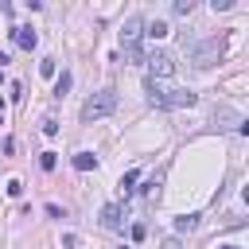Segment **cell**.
Masks as SVG:
<instances>
[{
  "mask_svg": "<svg viewBox=\"0 0 249 249\" xmlns=\"http://www.w3.org/2000/svg\"><path fill=\"white\" fill-rule=\"evenodd\" d=\"M148 97H152L156 109H191L198 101L191 89H160L156 82H148Z\"/></svg>",
  "mask_w": 249,
  "mask_h": 249,
  "instance_id": "6da1fadb",
  "label": "cell"
},
{
  "mask_svg": "<svg viewBox=\"0 0 249 249\" xmlns=\"http://www.w3.org/2000/svg\"><path fill=\"white\" fill-rule=\"evenodd\" d=\"M140 35H148V31H144V19H140V16H128V19L121 23V47H124V54H128L132 62H140Z\"/></svg>",
  "mask_w": 249,
  "mask_h": 249,
  "instance_id": "7a4b0ae2",
  "label": "cell"
},
{
  "mask_svg": "<svg viewBox=\"0 0 249 249\" xmlns=\"http://www.w3.org/2000/svg\"><path fill=\"white\" fill-rule=\"evenodd\" d=\"M113 109H117V93H113V89H97V93H89V97H86V105H82V121L109 117Z\"/></svg>",
  "mask_w": 249,
  "mask_h": 249,
  "instance_id": "3957f363",
  "label": "cell"
},
{
  "mask_svg": "<svg viewBox=\"0 0 249 249\" xmlns=\"http://www.w3.org/2000/svg\"><path fill=\"white\" fill-rule=\"evenodd\" d=\"M218 54H222V39L214 35V39H206V43H198V47H195L191 62H195L198 70H206V66H214V62H218Z\"/></svg>",
  "mask_w": 249,
  "mask_h": 249,
  "instance_id": "277c9868",
  "label": "cell"
},
{
  "mask_svg": "<svg viewBox=\"0 0 249 249\" xmlns=\"http://www.w3.org/2000/svg\"><path fill=\"white\" fill-rule=\"evenodd\" d=\"M148 70H152V82L156 78H171L175 74V54L171 51H152L148 54Z\"/></svg>",
  "mask_w": 249,
  "mask_h": 249,
  "instance_id": "5b68a950",
  "label": "cell"
},
{
  "mask_svg": "<svg viewBox=\"0 0 249 249\" xmlns=\"http://www.w3.org/2000/svg\"><path fill=\"white\" fill-rule=\"evenodd\" d=\"M12 43L23 47V51H35V47H39V35H35L31 27H12Z\"/></svg>",
  "mask_w": 249,
  "mask_h": 249,
  "instance_id": "8992f818",
  "label": "cell"
},
{
  "mask_svg": "<svg viewBox=\"0 0 249 249\" xmlns=\"http://www.w3.org/2000/svg\"><path fill=\"white\" fill-rule=\"evenodd\" d=\"M101 226H105V230H117V226H121V202L101 206Z\"/></svg>",
  "mask_w": 249,
  "mask_h": 249,
  "instance_id": "52a82bcc",
  "label": "cell"
},
{
  "mask_svg": "<svg viewBox=\"0 0 249 249\" xmlns=\"http://www.w3.org/2000/svg\"><path fill=\"white\" fill-rule=\"evenodd\" d=\"M70 163H74V171H93V167H97V156H93V152H74Z\"/></svg>",
  "mask_w": 249,
  "mask_h": 249,
  "instance_id": "ba28073f",
  "label": "cell"
},
{
  "mask_svg": "<svg viewBox=\"0 0 249 249\" xmlns=\"http://www.w3.org/2000/svg\"><path fill=\"white\" fill-rule=\"evenodd\" d=\"M198 226V214H183V218H175V233H191Z\"/></svg>",
  "mask_w": 249,
  "mask_h": 249,
  "instance_id": "9c48e42d",
  "label": "cell"
},
{
  "mask_svg": "<svg viewBox=\"0 0 249 249\" xmlns=\"http://www.w3.org/2000/svg\"><path fill=\"white\" fill-rule=\"evenodd\" d=\"M167 31H171V27H167L163 19H152V23H148V35H152V39H163Z\"/></svg>",
  "mask_w": 249,
  "mask_h": 249,
  "instance_id": "30bf717a",
  "label": "cell"
},
{
  "mask_svg": "<svg viewBox=\"0 0 249 249\" xmlns=\"http://www.w3.org/2000/svg\"><path fill=\"white\" fill-rule=\"evenodd\" d=\"M66 89H70V74H66V70H62V74H58V78H54V97H62V93H66Z\"/></svg>",
  "mask_w": 249,
  "mask_h": 249,
  "instance_id": "8fae6325",
  "label": "cell"
},
{
  "mask_svg": "<svg viewBox=\"0 0 249 249\" xmlns=\"http://www.w3.org/2000/svg\"><path fill=\"white\" fill-rule=\"evenodd\" d=\"M136 179H140V171H128V175H121V191H124V195H128V191H132V183H136Z\"/></svg>",
  "mask_w": 249,
  "mask_h": 249,
  "instance_id": "7c38bea8",
  "label": "cell"
},
{
  "mask_svg": "<svg viewBox=\"0 0 249 249\" xmlns=\"http://www.w3.org/2000/svg\"><path fill=\"white\" fill-rule=\"evenodd\" d=\"M175 12H179V16H191V12H195V0H175Z\"/></svg>",
  "mask_w": 249,
  "mask_h": 249,
  "instance_id": "4fadbf2b",
  "label": "cell"
},
{
  "mask_svg": "<svg viewBox=\"0 0 249 249\" xmlns=\"http://www.w3.org/2000/svg\"><path fill=\"white\" fill-rule=\"evenodd\" d=\"M39 167H43V171H54V152H43V156H39Z\"/></svg>",
  "mask_w": 249,
  "mask_h": 249,
  "instance_id": "5bb4252c",
  "label": "cell"
},
{
  "mask_svg": "<svg viewBox=\"0 0 249 249\" xmlns=\"http://www.w3.org/2000/svg\"><path fill=\"white\" fill-rule=\"evenodd\" d=\"M39 74L51 78V74H54V58H43V62H39Z\"/></svg>",
  "mask_w": 249,
  "mask_h": 249,
  "instance_id": "9a60e30c",
  "label": "cell"
},
{
  "mask_svg": "<svg viewBox=\"0 0 249 249\" xmlns=\"http://www.w3.org/2000/svg\"><path fill=\"white\" fill-rule=\"evenodd\" d=\"M210 8H214V12H230V8H233V0H210Z\"/></svg>",
  "mask_w": 249,
  "mask_h": 249,
  "instance_id": "2e32d148",
  "label": "cell"
},
{
  "mask_svg": "<svg viewBox=\"0 0 249 249\" xmlns=\"http://www.w3.org/2000/svg\"><path fill=\"white\" fill-rule=\"evenodd\" d=\"M43 132H47V136H54V132H58V121H54V117H47V121H43Z\"/></svg>",
  "mask_w": 249,
  "mask_h": 249,
  "instance_id": "e0dca14e",
  "label": "cell"
},
{
  "mask_svg": "<svg viewBox=\"0 0 249 249\" xmlns=\"http://www.w3.org/2000/svg\"><path fill=\"white\" fill-rule=\"evenodd\" d=\"M160 249H183V245H179V237H167V241H163Z\"/></svg>",
  "mask_w": 249,
  "mask_h": 249,
  "instance_id": "ac0fdd59",
  "label": "cell"
},
{
  "mask_svg": "<svg viewBox=\"0 0 249 249\" xmlns=\"http://www.w3.org/2000/svg\"><path fill=\"white\" fill-rule=\"evenodd\" d=\"M237 128H241V132H245V136H249V121H241V124H237Z\"/></svg>",
  "mask_w": 249,
  "mask_h": 249,
  "instance_id": "d6986e66",
  "label": "cell"
},
{
  "mask_svg": "<svg viewBox=\"0 0 249 249\" xmlns=\"http://www.w3.org/2000/svg\"><path fill=\"white\" fill-rule=\"evenodd\" d=\"M0 117H4V101H0Z\"/></svg>",
  "mask_w": 249,
  "mask_h": 249,
  "instance_id": "ffe728a7",
  "label": "cell"
},
{
  "mask_svg": "<svg viewBox=\"0 0 249 249\" xmlns=\"http://www.w3.org/2000/svg\"><path fill=\"white\" fill-rule=\"evenodd\" d=\"M245 202H249V187H245Z\"/></svg>",
  "mask_w": 249,
  "mask_h": 249,
  "instance_id": "44dd1931",
  "label": "cell"
},
{
  "mask_svg": "<svg viewBox=\"0 0 249 249\" xmlns=\"http://www.w3.org/2000/svg\"><path fill=\"white\" fill-rule=\"evenodd\" d=\"M222 249H237V245H222Z\"/></svg>",
  "mask_w": 249,
  "mask_h": 249,
  "instance_id": "7402d4cb",
  "label": "cell"
},
{
  "mask_svg": "<svg viewBox=\"0 0 249 249\" xmlns=\"http://www.w3.org/2000/svg\"><path fill=\"white\" fill-rule=\"evenodd\" d=\"M0 82H4V74H0Z\"/></svg>",
  "mask_w": 249,
  "mask_h": 249,
  "instance_id": "603a6c76",
  "label": "cell"
}]
</instances>
